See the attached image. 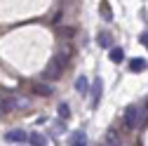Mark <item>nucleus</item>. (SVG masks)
<instances>
[{"label": "nucleus", "mask_w": 148, "mask_h": 146, "mask_svg": "<svg viewBox=\"0 0 148 146\" xmlns=\"http://www.w3.org/2000/svg\"><path fill=\"white\" fill-rule=\"evenodd\" d=\"M143 106H136V104H132V106H127V111H125V127L127 130H136V127L143 123Z\"/></svg>", "instance_id": "nucleus-1"}, {"label": "nucleus", "mask_w": 148, "mask_h": 146, "mask_svg": "<svg viewBox=\"0 0 148 146\" xmlns=\"http://www.w3.org/2000/svg\"><path fill=\"white\" fill-rule=\"evenodd\" d=\"M61 71H64V68L52 59V61L47 64V68L42 71V78H45V80H59V78H61Z\"/></svg>", "instance_id": "nucleus-2"}, {"label": "nucleus", "mask_w": 148, "mask_h": 146, "mask_svg": "<svg viewBox=\"0 0 148 146\" xmlns=\"http://www.w3.org/2000/svg\"><path fill=\"white\" fill-rule=\"evenodd\" d=\"M7 106H10V111H24V108H28V99H24L19 94H10Z\"/></svg>", "instance_id": "nucleus-3"}, {"label": "nucleus", "mask_w": 148, "mask_h": 146, "mask_svg": "<svg viewBox=\"0 0 148 146\" xmlns=\"http://www.w3.org/2000/svg\"><path fill=\"white\" fill-rule=\"evenodd\" d=\"M71 54H73L71 45H64V47H61V50H59L57 54H54V61H57V64H59V66L64 68V66H66V64L71 61Z\"/></svg>", "instance_id": "nucleus-4"}, {"label": "nucleus", "mask_w": 148, "mask_h": 146, "mask_svg": "<svg viewBox=\"0 0 148 146\" xmlns=\"http://www.w3.org/2000/svg\"><path fill=\"white\" fill-rule=\"evenodd\" d=\"M28 139V134L24 130H12V132H5V141H12V144H24Z\"/></svg>", "instance_id": "nucleus-5"}, {"label": "nucleus", "mask_w": 148, "mask_h": 146, "mask_svg": "<svg viewBox=\"0 0 148 146\" xmlns=\"http://www.w3.org/2000/svg\"><path fill=\"white\" fill-rule=\"evenodd\" d=\"M28 141H31V146H47V137L40 134V132H31Z\"/></svg>", "instance_id": "nucleus-6"}, {"label": "nucleus", "mask_w": 148, "mask_h": 146, "mask_svg": "<svg viewBox=\"0 0 148 146\" xmlns=\"http://www.w3.org/2000/svg\"><path fill=\"white\" fill-rule=\"evenodd\" d=\"M33 92L40 94V97H49V94H52V87H49L47 83H35V85H33Z\"/></svg>", "instance_id": "nucleus-7"}, {"label": "nucleus", "mask_w": 148, "mask_h": 146, "mask_svg": "<svg viewBox=\"0 0 148 146\" xmlns=\"http://www.w3.org/2000/svg\"><path fill=\"white\" fill-rule=\"evenodd\" d=\"M110 61L113 64H122L125 61V50L122 47H110Z\"/></svg>", "instance_id": "nucleus-8"}, {"label": "nucleus", "mask_w": 148, "mask_h": 146, "mask_svg": "<svg viewBox=\"0 0 148 146\" xmlns=\"http://www.w3.org/2000/svg\"><path fill=\"white\" fill-rule=\"evenodd\" d=\"M99 12H101V17H103L106 21L113 19V10H110V5L106 3V0H101V3H99Z\"/></svg>", "instance_id": "nucleus-9"}, {"label": "nucleus", "mask_w": 148, "mask_h": 146, "mask_svg": "<svg viewBox=\"0 0 148 146\" xmlns=\"http://www.w3.org/2000/svg\"><path fill=\"white\" fill-rule=\"evenodd\" d=\"M103 146H120V137H118L115 130H108L106 132V144Z\"/></svg>", "instance_id": "nucleus-10"}, {"label": "nucleus", "mask_w": 148, "mask_h": 146, "mask_svg": "<svg viewBox=\"0 0 148 146\" xmlns=\"http://www.w3.org/2000/svg\"><path fill=\"white\" fill-rule=\"evenodd\" d=\"M75 90H78L80 94H87V92H89V80H87L85 76H80V78L75 80Z\"/></svg>", "instance_id": "nucleus-11"}, {"label": "nucleus", "mask_w": 148, "mask_h": 146, "mask_svg": "<svg viewBox=\"0 0 148 146\" xmlns=\"http://www.w3.org/2000/svg\"><path fill=\"white\" fill-rule=\"evenodd\" d=\"M101 87H103L101 80H97V83H94V90H92V106L99 104V99H101Z\"/></svg>", "instance_id": "nucleus-12"}, {"label": "nucleus", "mask_w": 148, "mask_h": 146, "mask_svg": "<svg viewBox=\"0 0 148 146\" xmlns=\"http://www.w3.org/2000/svg\"><path fill=\"white\" fill-rule=\"evenodd\" d=\"M97 43H99V47H106V50H110V33H99L97 35Z\"/></svg>", "instance_id": "nucleus-13"}, {"label": "nucleus", "mask_w": 148, "mask_h": 146, "mask_svg": "<svg viewBox=\"0 0 148 146\" xmlns=\"http://www.w3.org/2000/svg\"><path fill=\"white\" fill-rule=\"evenodd\" d=\"M59 116H61L64 120H66V118H71V106H68L66 101H61V104H59Z\"/></svg>", "instance_id": "nucleus-14"}, {"label": "nucleus", "mask_w": 148, "mask_h": 146, "mask_svg": "<svg viewBox=\"0 0 148 146\" xmlns=\"http://www.w3.org/2000/svg\"><path fill=\"white\" fill-rule=\"evenodd\" d=\"M129 68H132V71H143L146 68V61L143 59H132V61H129Z\"/></svg>", "instance_id": "nucleus-15"}, {"label": "nucleus", "mask_w": 148, "mask_h": 146, "mask_svg": "<svg viewBox=\"0 0 148 146\" xmlns=\"http://www.w3.org/2000/svg\"><path fill=\"white\" fill-rule=\"evenodd\" d=\"M73 144H80V141H87V134L85 132H75V134H73V139H71Z\"/></svg>", "instance_id": "nucleus-16"}, {"label": "nucleus", "mask_w": 148, "mask_h": 146, "mask_svg": "<svg viewBox=\"0 0 148 146\" xmlns=\"http://www.w3.org/2000/svg\"><path fill=\"white\" fill-rule=\"evenodd\" d=\"M3 113H7V111H5V97L0 94V116H3Z\"/></svg>", "instance_id": "nucleus-17"}, {"label": "nucleus", "mask_w": 148, "mask_h": 146, "mask_svg": "<svg viewBox=\"0 0 148 146\" xmlns=\"http://www.w3.org/2000/svg\"><path fill=\"white\" fill-rule=\"evenodd\" d=\"M139 40H141V45H143V47L148 50V33H143V35H141V38H139Z\"/></svg>", "instance_id": "nucleus-18"}, {"label": "nucleus", "mask_w": 148, "mask_h": 146, "mask_svg": "<svg viewBox=\"0 0 148 146\" xmlns=\"http://www.w3.org/2000/svg\"><path fill=\"white\" fill-rule=\"evenodd\" d=\"M64 19V17H61V12H57V14H54V19H52V24H59Z\"/></svg>", "instance_id": "nucleus-19"}, {"label": "nucleus", "mask_w": 148, "mask_h": 146, "mask_svg": "<svg viewBox=\"0 0 148 146\" xmlns=\"http://www.w3.org/2000/svg\"><path fill=\"white\" fill-rule=\"evenodd\" d=\"M73 146H87V141H80V144H73Z\"/></svg>", "instance_id": "nucleus-20"}]
</instances>
